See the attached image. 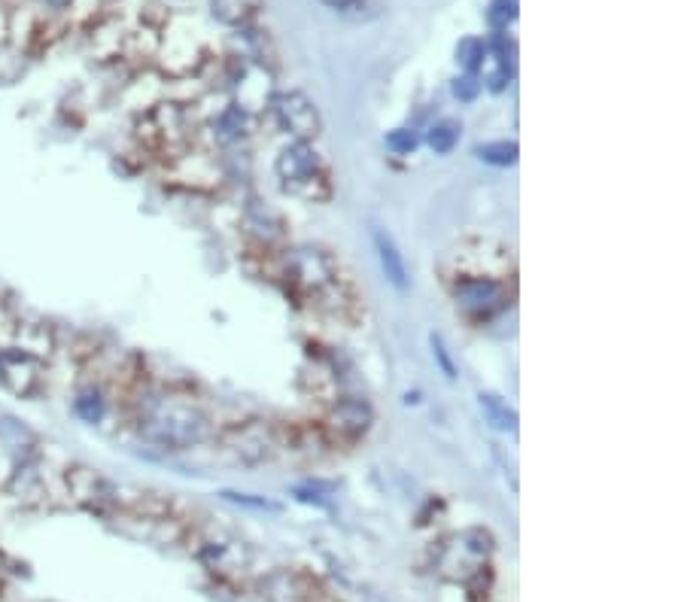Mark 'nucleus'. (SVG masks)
I'll list each match as a JSON object with an SVG mask.
<instances>
[{"label":"nucleus","instance_id":"nucleus-2","mask_svg":"<svg viewBox=\"0 0 684 602\" xmlns=\"http://www.w3.org/2000/svg\"><path fill=\"white\" fill-rule=\"evenodd\" d=\"M277 177L292 195H298L304 201H329L332 198L329 168L323 165L320 153L311 143H301V140L289 143L277 156Z\"/></svg>","mask_w":684,"mask_h":602},{"label":"nucleus","instance_id":"nucleus-21","mask_svg":"<svg viewBox=\"0 0 684 602\" xmlns=\"http://www.w3.org/2000/svg\"><path fill=\"white\" fill-rule=\"evenodd\" d=\"M432 350H435V356H438V362H441V368H444V374H447V378H456V374H453V362L447 359L444 341H441L438 335H432Z\"/></svg>","mask_w":684,"mask_h":602},{"label":"nucleus","instance_id":"nucleus-7","mask_svg":"<svg viewBox=\"0 0 684 602\" xmlns=\"http://www.w3.org/2000/svg\"><path fill=\"white\" fill-rule=\"evenodd\" d=\"M271 116L280 131L292 134L301 143H311L323 134V116L317 104L304 92H280L271 98Z\"/></svg>","mask_w":684,"mask_h":602},{"label":"nucleus","instance_id":"nucleus-16","mask_svg":"<svg viewBox=\"0 0 684 602\" xmlns=\"http://www.w3.org/2000/svg\"><path fill=\"white\" fill-rule=\"evenodd\" d=\"M323 4L332 13H338L344 19H353V22H368V19L377 16V4H374V0H323Z\"/></svg>","mask_w":684,"mask_h":602},{"label":"nucleus","instance_id":"nucleus-3","mask_svg":"<svg viewBox=\"0 0 684 602\" xmlns=\"http://www.w3.org/2000/svg\"><path fill=\"white\" fill-rule=\"evenodd\" d=\"M0 390L16 399H37L46 390V359L13 344L0 347Z\"/></svg>","mask_w":684,"mask_h":602},{"label":"nucleus","instance_id":"nucleus-1","mask_svg":"<svg viewBox=\"0 0 684 602\" xmlns=\"http://www.w3.org/2000/svg\"><path fill=\"white\" fill-rule=\"evenodd\" d=\"M134 423L143 441L162 450H189L210 438V414L177 390H149L137 399Z\"/></svg>","mask_w":684,"mask_h":602},{"label":"nucleus","instance_id":"nucleus-5","mask_svg":"<svg viewBox=\"0 0 684 602\" xmlns=\"http://www.w3.org/2000/svg\"><path fill=\"white\" fill-rule=\"evenodd\" d=\"M289 271L295 283L311 295H341V268L320 247H301L289 256Z\"/></svg>","mask_w":684,"mask_h":602},{"label":"nucleus","instance_id":"nucleus-6","mask_svg":"<svg viewBox=\"0 0 684 602\" xmlns=\"http://www.w3.org/2000/svg\"><path fill=\"white\" fill-rule=\"evenodd\" d=\"M493 551V539L484 530H466L460 536H453L444 551H441V572L453 581H469L478 575Z\"/></svg>","mask_w":684,"mask_h":602},{"label":"nucleus","instance_id":"nucleus-4","mask_svg":"<svg viewBox=\"0 0 684 602\" xmlns=\"http://www.w3.org/2000/svg\"><path fill=\"white\" fill-rule=\"evenodd\" d=\"M453 301L466 317L472 320H490L499 311L508 308V289L484 274H466L453 283Z\"/></svg>","mask_w":684,"mask_h":602},{"label":"nucleus","instance_id":"nucleus-22","mask_svg":"<svg viewBox=\"0 0 684 602\" xmlns=\"http://www.w3.org/2000/svg\"><path fill=\"white\" fill-rule=\"evenodd\" d=\"M43 7H49V10H67L73 0H40Z\"/></svg>","mask_w":684,"mask_h":602},{"label":"nucleus","instance_id":"nucleus-19","mask_svg":"<svg viewBox=\"0 0 684 602\" xmlns=\"http://www.w3.org/2000/svg\"><path fill=\"white\" fill-rule=\"evenodd\" d=\"M387 149H393L396 156H408V153H414V149H417V134L399 128V131L387 134Z\"/></svg>","mask_w":684,"mask_h":602},{"label":"nucleus","instance_id":"nucleus-9","mask_svg":"<svg viewBox=\"0 0 684 602\" xmlns=\"http://www.w3.org/2000/svg\"><path fill=\"white\" fill-rule=\"evenodd\" d=\"M371 423H374V414H371V408H368L365 402H359V399H344V402H338L335 411H332V417H329V429H332L338 438H344V441L362 438V435L371 429Z\"/></svg>","mask_w":684,"mask_h":602},{"label":"nucleus","instance_id":"nucleus-13","mask_svg":"<svg viewBox=\"0 0 684 602\" xmlns=\"http://www.w3.org/2000/svg\"><path fill=\"white\" fill-rule=\"evenodd\" d=\"M481 411H484V417H487V423L493 429H499V432H514L517 429V414L505 402H499L496 396L481 393Z\"/></svg>","mask_w":684,"mask_h":602},{"label":"nucleus","instance_id":"nucleus-8","mask_svg":"<svg viewBox=\"0 0 684 602\" xmlns=\"http://www.w3.org/2000/svg\"><path fill=\"white\" fill-rule=\"evenodd\" d=\"M222 444L235 460H241L247 466H256V463H268L274 457L277 438H274L271 426H265L262 420H253V423L228 429Z\"/></svg>","mask_w":684,"mask_h":602},{"label":"nucleus","instance_id":"nucleus-10","mask_svg":"<svg viewBox=\"0 0 684 602\" xmlns=\"http://www.w3.org/2000/svg\"><path fill=\"white\" fill-rule=\"evenodd\" d=\"M110 411V399H107V390L98 384V381H89L83 384L80 390L73 393V414L80 417L83 423L89 426H98Z\"/></svg>","mask_w":684,"mask_h":602},{"label":"nucleus","instance_id":"nucleus-11","mask_svg":"<svg viewBox=\"0 0 684 602\" xmlns=\"http://www.w3.org/2000/svg\"><path fill=\"white\" fill-rule=\"evenodd\" d=\"M374 250H377V259H380V268H384L387 280L399 292H405L408 289V268H405V259H402L399 247L393 244V238L384 232H374Z\"/></svg>","mask_w":684,"mask_h":602},{"label":"nucleus","instance_id":"nucleus-14","mask_svg":"<svg viewBox=\"0 0 684 602\" xmlns=\"http://www.w3.org/2000/svg\"><path fill=\"white\" fill-rule=\"evenodd\" d=\"M456 140H460V125H456L453 119H441V122H435V125L429 128V134H426V143L435 149L438 156L453 153Z\"/></svg>","mask_w":684,"mask_h":602},{"label":"nucleus","instance_id":"nucleus-17","mask_svg":"<svg viewBox=\"0 0 684 602\" xmlns=\"http://www.w3.org/2000/svg\"><path fill=\"white\" fill-rule=\"evenodd\" d=\"M481 58H484V43L478 37H466V40H460V46H456V64H460L466 73H475L481 67Z\"/></svg>","mask_w":684,"mask_h":602},{"label":"nucleus","instance_id":"nucleus-12","mask_svg":"<svg viewBox=\"0 0 684 602\" xmlns=\"http://www.w3.org/2000/svg\"><path fill=\"white\" fill-rule=\"evenodd\" d=\"M262 10V0H210V13L228 28H247Z\"/></svg>","mask_w":684,"mask_h":602},{"label":"nucleus","instance_id":"nucleus-20","mask_svg":"<svg viewBox=\"0 0 684 602\" xmlns=\"http://www.w3.org/2000/svg\"><path fill=\"white\" fill-rule=\"evenodd\" d=\"M478 92H481V80L475 77V73H463V77L453 83V95L460 98V101H466V104L475 101Z\"/></svg>","mask_w":684,"mask_h":602},{"label":"nucleus","instance_id":"nucleus-18","mask_svg":"<svg viewBox=\"0 0 684 602\" xmlns=\"http://www.w3.org/2000/svg\"><path fill=\"white\" fill-rule=\"evenodd\" d=\"M514 16H517V0H490L487 22L493 28H505L508 22H514Z\"/></svg>","mask_w":684,"mask_h":602},{"label":"nucleus","instance_id":"nucleus-15","mask_svg":"<svg viewBox=\"0 0 684 602\" xmlns=\"http://www.w3.org/2000/svg\"><path fill=\"white\" fill-rule=\"evenodd\" d=\"M478 159L487 162V165H496V168H508V165L517 162V143L514 140L484 143V146H478Z\"/></svg>","mask_w":684,"mask_h":602}]
</instances>
